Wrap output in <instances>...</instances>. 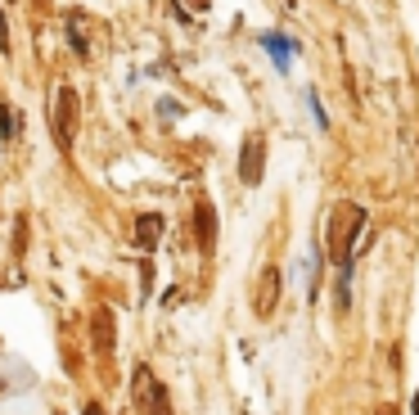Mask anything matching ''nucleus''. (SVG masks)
<instances>
[{"label": "nucleus", "instance_id": "7ed1b4c3", "mask_svg": "<svg viewBox=\"0 0 419 415\" xmlns=\"http://www.w3.org/2000/svg\"><path fill=\"white\" fill-rule=\"evenodd\" d=\"M262 50L275 59V68H280V72H285V68H289V55L298 50V41H289L285 32H266V36H262Z\"/></svg>", "mask_w": 419, "mask_h": 415}, {"label": "nucleus", "instance_id": "9d476101", "mask_svg": "<svg viewBox=\"0 0 419 415\" xmlns=\"http://www.w3.org/2000/svg\"><path fill=\"white\" fill-rule=\"evenodd\" d=\"M0 50L9 55V23H5V9H0Z\"/></svg>", "mask_w": 419, "mask_h": 415}, {"label": "nucleus", "instance_id": "ddd939ff", "mask_svg": "<svg viewBox=\"0 0 419 415\" xmlns=\"http://www.w3.org/2000/svg\"><path fill=\"white\" fill-rule=\"evenodd\" d=\"M289 9H298V0H289Z\"/></svg>", "mask_w": 419, "mask_h": 415}, {"label": "nucleus", "instance_id": "f8f14e48", "mask_svg": "<svg viewBox=\"0 0 419 415\" xmlns=\"http://www.w3.org/2000/svg\"><path fill=\"white\" fill-rule=\"evenodd\" d=\"M379 415H397V411H392V407H384V411H379Z\"/></svg>", "mask_w": 419, "mask_h": 415}, {"label": "nucleus", "instance_id": "0eeeda50", "mask_svg": "<svg viewBox=\"0 0 419 415\" xmlns=\"http://www.w3.org/2000/svg\"><path fill=\"white\" fill-rule=\"evenodd\" d=\"M68 45H72V55H91V45H86V36H81V28H77V18H68Z\"/></svg>", "mask_w": 419, "mask_h": 415}, {"label": "nucleus", "instance_id": "6e6552de", "mask_svg": "<svg viewBox=\"0 0 419 415\" xmlns=\"http://www.w3.org/2000/svg\"><path fill=\"white\" fill-rule=\"evenodd\" d=\"M199 239L212 244V203H199Z\"/></svg>", "mask_w": 419, "mask_h": 415}, {"label": "nucleus", "instance_id": "20e7f679", "mask_svg": "<svg viewBox=\"0 0 419 415\" xmlns=\"http://www.w3.org/2000/svg\"><path fill=\"white\" fill-rule=\"evenodd\" d=\"M72 104H77V95L64 86V91H59V144H64V149L72 144V131H68V122H72Z\"/></svg>", "mask_w": 419, "mask_h": 415}, {"label": "nucleus", "instance_id": "423d86ee", "mask_svg": "<svg viewBox=\"0 0 419 415\" xmlns=\"http://www.w3.org/2000/svg\"><path fill=\"white\" fill-rule=\"evenodd\" d=\"M306 104H311V113H316V127L329 131V113H325V104H320V91L316 86H306Z\"/></svg>", "mask_w": 419, "mask_h": 415}, {"label": "nucleus", "instance_id": "9b49d317", "mask_svg": "<svg viewBox=\"0 0 419 415\" xmlns=\"http://www.w3.org/2000/svg\"><path fill=\"white\" fill-rule=\"evenodd\" d=\"M81 415H100V402H91V407H86Z\"/></svg>", "mask_w": 419, "mask_h": 415}, {"label": "nucleus", "instance_id": "1a4fd4ad", "mask_svg": "<svg viewBox=\"0 0 419 415\" xmlns=\"http://www.w3.org/2000/svg\"><path fill=\"white\" fill-rule=\"evenodd\" d=\"M149 407H154V415H171V402H167L163 384H154V402H149Z\"/></svg>", "mask_w": 419, "mask_h": 415}, {"label": "nucleus", "instance_id": "39448f33", "mask_svg": "<svg viewBox=\"0 0 419 415\" xmlns=\"http://www.w3.org/2000/svg\"><path fill=\"white\" fill-rule=\"evenodd\" d=\"M18 127H23L18 108H14V104H0V140H14V136H18Z\"/></svg>", "mask_w": 419, "mask_h": 415}, {"label": "nucleus", "instance_id": "f257e3e1", "mask_svg": "<svg viewBox=\"0 0 419 415\" xmlns=\"http://www.w3.org/2000/svg\"><path fill=\"white\" fill-rule=\"evenodd\" d=\"M262 167H266V140L262 136H248V140H243V154H239L243 186H262Z\"/></svg>", "mask_w": 419, "mask_h": 415}, {"label": "nucleus", "instance_id": "f03ea898", "mask_svg": "<svg viewBox=\"0 0 419 415\" xmlns=\"http://www.w3.org/2000/svg\"><path fill=\"white\" fill-rule=\"evenodd\" d=\"M158 239H163V217H158V212L135 217V244L149 253V249H158Z\"/></svg>", "mask_w": 419, "mask_h": 415}]
</instances>
